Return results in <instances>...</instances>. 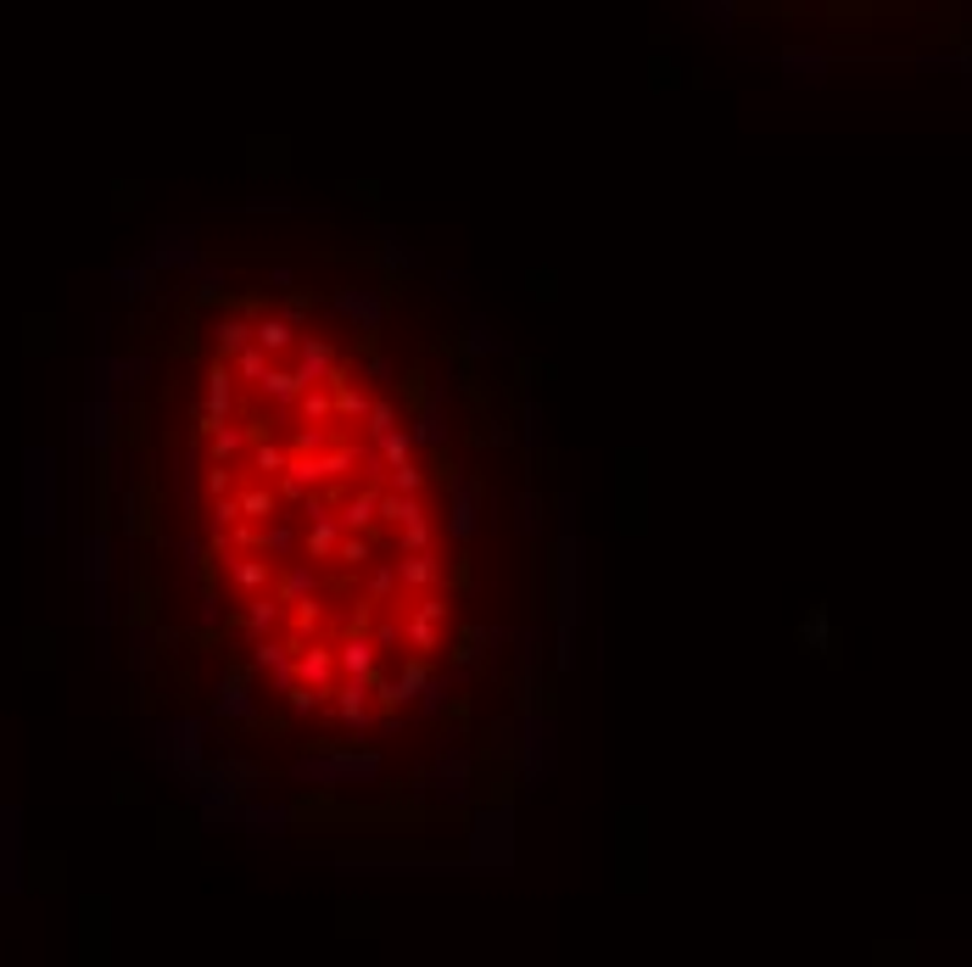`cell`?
I'll return each mask as SVG.
<instances>
[{
	"label": "cell",
	"instance_id": "obj_10",
	"mask_svg": "<svg viewBox=\"0 0 972 967\" xmlns=\"http://www.w3.org/2000/svg\"><path fill=\"white\" fill-rule=\"evenodd\" d=\"M799 644H810L816 655H828V660H833V633H828V610H810V615L799 621Z\"/></svg>",
	"mask_w": 972,
	"mask_h": 967
},
{
	"label": "cell",
	"instance_id": "obj_12",
	"mask_svg": "<svg viewBox=\"0 0 972 967\" xmlns=\"http://www.w3.org/2000/svg\"><path fill=\"white\" fill-rule=\"evenodd\" d=\"M392 593H398V565H375L369 570V588H364V604L375 610L380 599H392Z\"/></svg>",
	"mask_w": 972,
	"mask_h": 967
},
{
	"label": "cell",
	"instance_id": "obj_4",
	"mask_svg": "<svg viewBox=\"0 0 972 967\" xmlns=\"http://www.w3.org/2000/svg\"><path fill=\"white\" fill-rule=\"evenodd\" d=\"M442 582V559L436 554H414V559H398V588H408L414 599H430V588Z\"/></svg>",
	"mask_w": 972,
	"mask_h": 967
},
{
	"label": "cell",
	"instance_id": "obj_3",
	"mask_svg": "<svg viewBox=\"0 0 972 967\" xmlns=\"http://www.w3.org/2000/svg\"><path fill=\"white\" fill-rule=\"evenodd\" d=\"M252 347L269 353V358H285V353H297V325H291L285 314H269L252 325Z\"/></svg>",
	"mask_w": 972,
	"mask_h": 967
},
{
	"label": "cell",
	"instance_id": "obj_1",
	"mask_svg": "<svg viewBox=\"0 0 972 967\" xmlns=\"http://www.w3.org/2000/svg\"><path fill=\"white\" fill-rule=\"evenodd\" d=\"M335 683H342V671H335V649L330 644H297V688L330 694Z\"/></svg>",
	"mask_w": 972,
	"mask_h": 967
},
{
	"label": "cell",
	"instance_id": "obj_11",
	"mask_svg": "<svg viewBox=\"0 0 972 967\" xmlns=\"http://www.w3.org/2000/svg\"><path fill=\"white\" fill-rule=\"evenodd\" d=\"M269 364H274V358H269V353H258V347H247V353H240V358H229V369H235V380H240V386H252V392H258V380L269 375Z\"/></svg>",
	"mask_w": 972,
	"mask_h": 967
},
{
	"label": "cell",
	"instance_id": "obj_9",
	"mask_svg": "<svg viewBox=\"0 0 972 967\" xmlns=\"http://www.w3.org/2000/svg\"><path fill=\"white\" fill-rule=\"evenodd\" d=\"M398 425H403V414H398V403L375 392V403H369V414H364V431H369V443H380V437H392V431H398Z\"/></svg>",
	"mask_w": 972,
	"mask_h": 967
},
{
	"label": "cell",
	"instance_id": "obj_7",
	"mask_svg": "<svg viewBox=\"0 0 972 967\" xmlns=\"http://www.w3.org/2000/svg\"><path fill=\"white\" fill-rule=\"evenodd\" d=\"M398 549H403V559H414V554H436V520L419 509V515H408L403 526H398Z\"/></svg>",
	"mask_w": 972,
	"mask_h": 967
},
{
	"label": "cell",
	"instance_id": "obj_2",
	"mask_svg": "<svg viewBox=\"0 0 972 967\" xmlns=\"http://www.w3.org/2000/svg\"><path fill=\"white\" fill-rule=\"evenodd\" d=\"M375 655H380V649H375L369 638H358V633L335 644V671H342V683H375V676H380V671H375V665H380Z\"/></svg>",
	"mask_w": 972,
	"mask_h": 967
},
{
	"label": "cell",
	"instance_id": "obj_5",
	"mask_svg": "<svg viewBox=\"0 0 972 967\" xmlns=\"http://www.w3.org/2000/svg\"><path fill=\"white\" fill-rule=\"evenodd\" d=\"M224 576H229V588H240V593H263L274 582V565L263 554H247V559H224Z\"/></svg>",
	"mask_w": 972,
	"mask_h": 967
},
{
	"label": "cell",
	"instance_id": "obj_8",
	"mask_svg": "<svg viewBox=\"0 0 972 967\" xmlns=\"http://www.w3.org/2000/svg\"><path fill=\"white\" fill-rule=\"evenodd\" d=\"M213 335H218V353H224V358H240V353L252 347V319H247V314H224Z\"/></svg>",
	"mask_w": 972,
	"mask_h": 967
},
{
	"label": "cell",
	"instance_id": "obj_6",
	"mask_svg": "<svg viewBox=\"0 0 972 967\" xmlns=\"http://www.w3.org/2000/svg\"><path fill=\"white\" fill-rule=\"evenodd\" d=\"M330 694H335V699H330L335 716H342L347 728H364V721H369V694H375V688H369V683H335Z\"/></svg>",
	"mask_w": 972,
	"mask_h": 967
}]
</instances>
